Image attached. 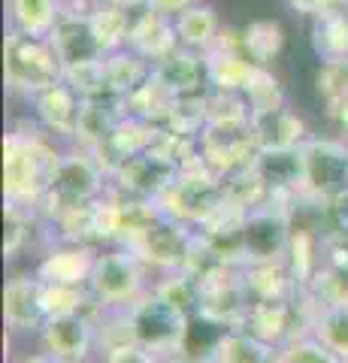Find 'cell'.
<instances>
[{"label":"cell","instance_id":"cell-1","mask_svg":"<svg viewBox=\"0 0 348 363\" xmlns=\"http://www.w3.org/2000/svg\"><path fill=\"white\" fill-rule=\"evenodd\" d=\"M61 152L43 133L13 130L4 140V194L6 200L37 209L49 188Z\"/></svg>","mask_w":348,"mask_h":363},{"label":"cell","instance_id":"cell-2","mask_svg":"<svg viewBox=\"0 0 348 363\" xmlns=\"http://www.w3.org/2000/svg\"><path fill=\"white\" fill-rule=\"evenodd\" d=\"M106 191H109L106 169L97 164V157L91 152L76 145L70 152H61L58 164L52 169L49 188L37 209L46 212L49 221L55 224L67 212H76V209H85L91 203H97Z\"/></svg>","mask_w":348,"mask_h":363},{"label":"cell","instance_id":"cell-3","mask_svg":"<svg viewBox=\"0 0 348 363\" xmlns=\"http://www.w3.org/2000/svg\"><path fill=\"white\" fill-rule=\"evenodd\" d=\"M121 327H125V339L149 348L161 360L182 354L191 336V318L161 300L152 288L125 309Z\"/></svg>","mask_w":348,"mask_h":363},{"label":"cell","instance_id":"cell-4","mask_svg":"<svg viewBox=\"0 0 348 363\" xmlns=\"http://www.w3.org/2000/svg\"><path fill=\"white\" fill-rule=\"evenodd\" d=\"M291 200L269 194L261 206L245 212L242 218V260L252 264H282L294 236V215H291Z\"/></svg>","mask_w":348,"mask_h":363},{"label":"cell","instance_id":"cell-5","mask_svg":"<svg viewBox=\"0 0 348 363\" xmlns=\"http://www.w3.org/2000/svg\"><path fill=\"white\" fill-rule=\"evenodd\" d=\"M194 236H197V227H191L185 221L173 218V215H167L164 209H158L155 218L137 227L121 245L130 248L145 267H152L158 272H173V269H185Z\"/></svg>","mask_w":348,"mask_h":363},{"label":"cell","instance_id":"cell-6","mask_svg":"<svg viewBox=\"0 0 348 363\" xmlns=\"http://www.w3.org/2000/svg\"><path fill=\"white\" fill-rule=\"evenodd\" d=\"M200 285V318L209 324L221 327V330H237L245 324L252 309V291L245 285V269L242 267H230V264H218L209 272L197 279Z\"/></svg>","mask_w":348,"mask_h":363},{"label":"cell","instance_id":"cell-7","mask_svg":"<svg viewBox=\"0 0 348 363\" xmlns=\"http://www.w3.org/2000/svg\"><path fill=\"white\" fill-rule=\"evenodd\" d=\"M64 79V64L58 61L52 43L40 37H25L9 30L6 37V85L25 97H37Z\"/></svg>","mask_w":348,"mask_h":363},{"label":"cell","instance_id":"cell-8","mask_svg":"<svg viewBox=\"0 0 348 363\" xmlns=\"http://www.w3.org/2000/svg\"><path fill=\"white\" fill-rule=\"evenodd\" d=\"M145 267L130 248L118 245L112 252L97 255L88 291L100 303V309H128L133 300H140L149 285H145Z\"/></svg>","mask_w":348,"mask_h":363},{"label":"cell","instance_id":"cell-9","mask_svg":"<svg viewBox=\"0 0 348 363\" xmlns=\"http://www.w3.org/2000/svg\"><path fill=\"white\" fill-rule=\"evenodd\" d=\"M158 203L173 218L185 221L191 227H203L224 203L221 176L212 173L206 161L185 167L182 173H179V179L164 191V197Z\"/></svg>","mask_w":348,"mask_h":363},{"label":"cell","instance_id":"cell-10","mask_svg":"<svg viewBox=\"0 0 348 363\" xmlns=\"http://www.w3.org/2000/svg\"><path fill=\"white\" fill-rule=\"evenodd\" d=\"M200 157L215 176H230L237 169L249 167L252 157L257 155L254 130H252V116L242 118H209L203 133L197 136Z\"/></svg>","mask_w":348,"mask_h":363},{"label":"cell","instance_id":"cell-11","mask_svg":"<svg viewBox=\"0 0 348 363\" xmlns=\"http://www.w3.org/2000/svg\"><path fill=\"white\" fill-rule=\"evenodd\" d=\"M303 155V194L330 200L348 191V143L309 136L300 145Z\"/></svg>","mask_w":348,"mask_h":363},{"label":"cell","instance_id":"cell-12","mask_svg":"<svg viewBox=\"0 0 348 363\" xmlns=\"http://www.w3.org/2000/svg\"><path fill=\"white\" fill-rule=\"evenodd\" d=\"M179 173H182V167H179L173 157H167L158 149H145L140 155L128 157V161L112 173L109 188L125 197L158 203L164 197V191L179 179Z\"/></svg>","mask_w":348,"mask_h":363},{"label":"cell","instance_id":"cell-13","mask_svg":"<svg viewBox=\"0 0 348 363\" xmlns=\"http://www.w3.org/2000/svg\"><path fill=\"white\" fill-rule=\"evenodd\" d=\"M43 351L58 360H91L97 342V324L88 312H61L49 315L40 330Z\"/></svg>","mask_w":348,"mask_h":363},{"label":"cell","instance_id":"cell-14","mask_svg":"<svg viewBox=\"0 0 348 363\" xmlns=\"http://www.w3.org/2000/svg\"><path fill=\"white\" fill-rule=\"evenodd\" d=\"M4 315L13 333H40L49 318L46 281L33 276H13L4 291Z\"/></svg>","mask_w":348,"mask_h":363},{"label":"cell","instance_id":"cell-15","mask_svg":"<svg viewBox=\"0 0 348 363\" xmlns=\"http://www.w3.org/2000/svg\"><path fill=\"white\" fill-rule=\"evenodd\" d=\"M49 43H52L55 55H58V61L64 64V70L67 67H79V64H91V61L103 58V49H100L94 25H91V16L79 13V9L61 13L58 25L49 33Z\"/></svg>","mask_w":348,"mask_h":363},{"label":"cell","instance_id":"cell-16","mask_svg":"<svg viewBox=\"0 0 348 363\" xmlns=\"http://www.w3.org/2000/svg\"><path fill=\"white\" fill-rule=\"evenodd\" d=\"M128 49L142 55L145 61L158 64L164 61L170 52L179 49V33H176V18L158 13L152 6H142L133 16L130 25V37H128Z\"/></svg>","mask_w":348,"mask_h":363},{"label":"cell","instance_id":"cell-17","mask_svg":"<svg viewBox=\"0 0 348 363\" xmlns=\"http://www.w3.org/2000/svg\"><path fill=\"white\" fill-rule=\"evenodd\" d=\"M97 252L85 242H64L58 248H49L37 264V276L49 285H79L88 288Z\"/></svg>","mask_w":348,"mask_h":363},{"label":"cell","instance_id":"cell-18","mask_svg":"<svg viewBox=\"0 0 348 363\" xmlns=\"http://www.w3.org/2000/svg\"><path fill=\"white\" fill-rule=\"evenodd\" d=\"M33 100V116H37L40 128L52 133V136H67V140H73L76 136V121H79V109H82V97L76 94L61 79V82H55L52 88L40 91Z\"/></svg>","mask_w":348,"mask_h":363},{"label":"cell","instance_id":"cell-19","mask_svg":"<svg viewBox=\"0 0 348 363\" xmlns=\"http://www.w3.org/2000/svg\"><path fill=\"white\" fill-rule=\"evenodd\" d=\"M252 169L266 185L269 194L297 197L303 194V155L300 149H257Z\"/></svg>","mask_w":348,"mask_h":363},{"label":"cell","instance_id":"cell-20","mask_svg":"<svg viewBox=\"0 0 348 363\" xmlns=\"http://www.w3.org/2000/svg\"><path fill=\"white\" fill-rule=\"evenodd\" d=\"M125 118V106H121L118 97H94V100H82V109H79V121H76V136L73 143L85 152H94L100 149L116 124Z\"/></svg>","mask_w":348,"mask_h":363},{"label":"cell","instance_id":"cell-21","mask_svg":"<svg viewBox=\"0 0 348 363\" xmlns=\"http://www.w3.org/2000/svg\"><path fill=\"white\" fill-rule=\"evenodd\" d=\"M252 130L257 149H300L309 140L306 124L297 112L288 106L269 109V112H254L252 116Z\"/></svg>","mask_w":348,"mask_h":363},{"label":"cell","instance_id":"cell-22","mask_svg":"<svg viewBox=\"0 0 348 363\" xmlns=\"http://www.w3.org/2000/svg\"><path fill=\"white\" fill-rule=\"evenodd\" d=\"M158 73L176 94H194V91H206L209 88V76H206V55L185 49L179 45L176 52H170L164 61L155 64Z\"/></svg>","mask_w":348,"mask_h":363},{"label":"cell","instance_id":"cell-23","mask_svg":"<svg viewBox=\"0 0 348 363\" xmlns=\"http://www.w3.org/2000/svg\"><path fill=\"white\" fill-rule=\"evenodd\" d=\"M279 351H282L279 345H269L254 333L237 327V330H224L218 336V342L206 354V363H276Z\"/></svg>","mask_w":348,"mask_h":363},{"label":"cell","instance_id":"cell-24","mask_svg":"<svg viewBox=\"0 0 348 363\" xmlns=\"http://www.w3.org/2000/svg\"><path fill=\"white\" fill-rule=\"evenodd\" d=\"M176 91L164 82V79L152 70V76L145 79V82L128 94L121 100V106H125V116H133L140 121H149V124H164L170 118V109L176 104Z\"/></svg>","mask_w":348,"mask_h":363},{"label":"cell","instance_id":"cell-25","mask_svg":"<svg viewBox=\"0 0 348 363\" xmlns=\"http://www.w3.org/2000/svg\"><path fill=\"white\" fill-rule=\"evenodd\" d=\"M257 64L245 58L242 52H228V49H212L206 52V76L212 91H228V94H242L249 88Z\"/></svg>","mask_w":348,"mask_h":363},{"label":"cell","instance_id":"cell-26","mask_svg":"<svg viewBox=\"0 0 348 363\" xmlns=\"http://www.w3.org/2000/svg\"><path fill=\"white\" fill-rule=\"evenodd\" d=\"M103 70H106V88L112 97L125 100L128 94H133L145 79L152 76L155 64L145 61L142 55H137L133 49H118V52H109L103 58Z\"/></svg>","mask_w":348,"mask_h":363},{"label":"cell","instance_id":"cell-27","mask_svg":"<svg viewBox=\"0 0 348 363\" xmlns=\"http://www.w3.org/2000/svg\"><path fill=\"white\" fill-rule=\"evenodd\" d=\"M312 52L318 61H339L348 58V9L336 6L312 18Z\"/></svg>","mask_w":348,"mask_h":363},{"label":"cell","instance_id":"cell-28","mask_svg":"<svg viewBox=\"0 0 348 363\" xmlns=\"http://www.w3.org/2000/svg\"><path fill=\"white\" fill-rule=\"evenodd\" d=\"M9 9V25L13 30L25 33V37H40L49 40L52 28L61 18V4L58 0H6Z\"/></svg>","mask_w":348,"mask_h":363},{"label":"cell","instance_id":"cell-29","mask_svg":"<svg viewBox=\"0 0 348 363\" xmlns=\"http://www.w3.org/2000/svg\"><path fill=\"white\" fill-rule=\"evenodd\" d=\"M176 33H179V45L194 52H209L215 49V43L221 37V25L215 18V9L206 4H197L176 16Z\"/></svg>","mask_w":348,"mask_h":363},{"label":"cell","instance_id":"cell-30","mask_svg":"<svg viewBox=\"0 0 348 363\" xmlns=\"http://www.w3.org/2000/svg\"><path fill=\"white\" fill-rule=\"evenodd\" d=\"M245 269V285H249L254 300H294L303 291L297 279L291 276L288 264H252Z\"/></svg>","mask_w":348,"mask_h":363},{"label":"cell","instance_id":"cell-31","mask_svg":"<svg viewBox=\"0 0 348 363\" xmlns=\"http://www.w3.org/2000/svg\"><path fill=\"white\" fill-rule=\"evenodd\" d=\"M140 9H130V6H121V4H103L91 9V25L97 33V43L103 55L109 52H118V49H128V37H130V25H133V16Z\"/></svg>","mask_w":348,"mask_h":363},{"label":"cell","instance_id":"cell-32","mask_svg":"<svg viewBox=\"0 0 348 363\" xmlns=\"http://www.w3.org/2000/svg\"><path fill=\"white\" fill-rule=\"evenodd\" d=\"M282 49H285V30L279 21L257 18L242 28V52L249 55L257 67H269L279 58Z\"/></svg>","mask_w":348,"mask_h":363},{"label":"cell","instance_id":"cell-33","mask_svg":"<svg viewBox=\"0 0 348 363\" xmlns=\"http://www.w3.org/2000/svg\"><path fill=\"white\" fill-rule=\"evenodd\" d=\"M209 97H212V88L194 91V94H179L173 109H170V118L164 121V128L197 140V136L203 133V128L209 124Z\"/></svg>","mask_w":348,"mask_h":363},{"label":"cell","instance_id":"cell-34","mask_svg":"<svg viewBox=\"0 0 348 363\" xmlns=\"http://www.w3.org/2000/svg\"><path fill=\"white\" fill-rule=\"evenodd\" d=\"M221 188H224V203L233 206V209H240V212H249L254 206H261V203L269 197L266 185L252 169V164L237 169V173H230V176H224Z\"/></svg>","mask_w":348,"mask_h":363},{"label":"cell","instance_id":"cell-35","mask_svg":"<svg viewBox=\"0 0 348 363\" xmlns=\"http://www.w3.org/2000/svg\"><path fill=\"white\" fill-rule=\"evenodd\" d=\"M152 291L158 294L161 300L176 306L179 312H185L188 318H197V312H200V285L191 272H185V269L164 272V279L158 281V285H152Z\"/></svg>","mask_w":348,"mask_h":363},{"label":"cell","instance_id":"cell-36","mask_svg":"<svg viewBox=\"0 0 348 363\" xmlns=\"http://www.w3.org/2000/svg\"><path fill=\"white\" fill-rule=\"evenodd\" d=\"M309 336H315L333 354L348 360V306H324V309H318L315 321L309 327Z\"/></svg>","mask_w":348,"mask_h":363},{"label":"cell","instance_id":"cell-37","mask_svg":"<svg viewBox=\"0 0 348 363\" xmlns=\"http://www.w3.org/2000/svg\"><path fill=\"white\" fill-rule=\"evenodd\" d=\"M303 291H306L321 309L324 306H348V269L321 260L315 276L309 279V285Z\"/></svg>","mask_w":348,"mask_h":363},{"label":"cell","instance_id":"cell-38","mask_svg":"<svg viewBox=\"0 0 348 363\" xmlns=\"http://www.w3.org/2000/svg\"><path fill=\"white\" fill-rule=\"evenodd\" d=\"M315 91L330 112L348 104V58L321 61L318 73H315Z\"/></svg>","mask_w":348,"mask_h":363},{"label":"cell","instance_id":"cell-39","mask_svg":"<svg viewBox=\"0 0 348 363\" xmlns=\"http://www.w3.org/2000/svg\"><path fill=\"white\" fill-rule=\"evenodd\" d=\"M245 100L252 106V116L254 112H269V109H279V106H288L285 104V88L279 85V79L269 73V67H257L249 88L242 91Z\"/></svg>","mask_w":348,"mask_h":363},{"label":"cell","instance_id":"cell-40","mask_svg":"<svg viewBox=\"0 0 348 363\" xmlns=\"http://www.w3.org/2000/svg\"><path fill=\"white\" fill-rule=\"evenodd\" d=\"M106 58V55H103ZM103 58L91 61V64H79V67H67L64 70V82L70 85L82 100H94V97H112L106 88V70H103Z\"/></svg>","mask_w":348,"mask_h":363},{"label":"cell","instance_id":"cell-41","mask_svg":"<svg viewBox=\"0 0 348 363\" xmlns=\"http://www.w3.org/2000/svg\"><path fill=\"white\" fill-rule=\"evenodd\" d=\"M33 212L30 206L6 200V212H4V224H6V236H4V255L6 260H13L21 248L30 240V227H33Z\"/></svg>","mask_w":348,"mask_h":363},{"label":"cell","instance_id":"cell-42","mask_svg":"<svg viewBox=\"0 0 348 363\" xmlns=\"http://www.w3.org/2000/svg\"><path fill=\"white\" fill-rule=\"evenodd\" d=\"M276 363H345V360L333 354L327 345H321L315 336H300L279 351Z\"/></svg>","mask_w":348,"mask_h":363},{"label":"cell","instance_id":"cell-43","mask_svg":"<svg viewBox=\"0 0 348 363\" xmlns=\"http://www.w3.org/2000/svg\"><path fill=\"white\" fill-rule=\"evenodd\" d=\"M103 363H161V357H155L149 348L125 339V342H109L103 348Z\"/></svg>","mask_w":348,"mask_h":363},{"label":"cell","instance_id":"cell-44","mask_svg":"<svg viewBox=\"0 0 348 363\" xmlns=\"http://www.w3.org/2000/svg\"><path fill=\"white\" fill-rule=\"evenodd\" d=\"M285 4L294 9V13H300V16L315 18V16H321V13H327V9L345 6V0H285Z\"/></svg>","mask_w":348,"mask_h":363},{"label":"cell","instance_id":"cell-45","mask_svg":"<svg viewBox=\"0 0 348 363\" xmlns=\"http://www.w3.org/2000/svg\"><path fill=\"white\" fill-rule=\"evenodd\" d=\"M197 4H203V0H149L152 9H158V13L170 16V18H176L179 13H185V9L197 6Z\"/></svg>","mask_w":348,"mask_h":363},{"label":"cell","instance_id":"cell-46","mask_svg":"<svg viewBox=\"0 0 348 363\" xmlns=\"http://www.w3.org/2000/svg\"><path fill=\"white\" fill-rule=\"evenodd\" d=\"M330 116L336 118V124H339V130L345 133V143H348V104H342L339 109H333Z\"/></svg>","mask_w":348,"mask_h":363},{"label":"cell","instance_id":"cell-47","mask_svg":"<svg viewBox=\"0 0 348 363\" xmlns=\"http://www.w3.org/2000/svg\"><path fill=\"white\" fill-rule=\"evenodd\" d=\"M16 363H58V357H52L49 351H40V354H28V357H21Z\"/></svg>","mask_w":348,"mask_h":363},{"label":"cell","instance_id":"cell-48","mask_svg":"<svg viewBox=\"0 0 348 363\" xmlns=\"http://www.w3.org/2000/svg\"><path fill=\"white\" fill-rule=\"evenodd\" d=\"M58 4H61L64 13H67V9H79V13H82V0H58Z\"/></svg>","mask_w":348,"mask_h":363},{"label":"cell","instance_id":"cell-49","mask_svg":"<svg viewBox=\"0 0 348 363\" xmlns=\"http://www.w3.org/2000/svg\"><path fill=\"white\" fill-rule=\"evenodd\" d=\"M161 363H194V360H188V357H182V354H176V357H167V360H161Z\"/></svg>","mask_w":348,"mask_h":363},{"label":"cell","instance_id":"cell-50","mask_svg":"<svg viewBox=\"0 0 348 363\" xmlns=\"http://www.w3.org/2000/svg\"><path fill=\"white\" fill-rule=\"evenodd\" d=\"M58 363H91V360H58Z\"/></svg>","mask_w":348,"mask_h":363},{"label":"cell","instance_id":"cell-51","mask_svg":"<svg viewBox=\"0 0 348 363\" xmlns=\"http://www.w3.org/2000/svg\"><path fill=\"white\" fill-rule=\"evenodd\" d=\"M345 4H348V0H345Z\"/></svg>","mask_w":348,"mask_h":363},{"label":"cell","instance_id":"cell-52","mask_svg":"<svg viewBox=\"0 0 348 363\" xmlns=\"http://www.w3.org/2000/svg\"><path fill=\"white\" fill-rule=\"evenodd\" d=\"M345 363H348V360H345Z\"/></svg>","mask_w":348,"mask_h":363}]
</instances>
